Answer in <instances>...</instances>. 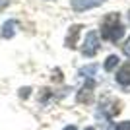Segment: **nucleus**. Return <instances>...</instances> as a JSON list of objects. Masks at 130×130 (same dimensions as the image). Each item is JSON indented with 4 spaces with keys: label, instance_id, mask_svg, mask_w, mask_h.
I'll use <instances>...</instances> for the list:
<instances>
[{
    "label": "nucleus",
    "instance_id": "obj_14",
    "mask_svg": "<svg viewBox=\"0 0 130 130\" xmlns=\"http://www.w3.org/2000/svg\"><path fill=\"white\" fill-rule=\"evenodd\" d=\"M86 130H93V128H86Z\"/></svg>",
    "mask_w": 130,
    "mask_h": 130
},
{
    "label": "nucleus",
    "instance_id": "obj_5",
    "mask_svg": "<svg viewBox=\"0 0 130 130\" xmlns=\"http://www.w3.org/2000/svg\"><path fill=\"white\" fill-rule=\"evenodd\" d=\"M80 29H82L80 25H74V27H72V31L68 33V39H66V45H68V47H76V39H78Z\"/></svg>",
    "mask_w": 130,
    "mask_h": 130
},
{
    "label": "nucleus",
    "instance_id": "obj_11",
    "mask_svg": "<svg viewBox=\"0 0 130 130\" xmlns=\"http://www.w3.org/2000/svg\"><path fill=\"white\" fill-rule=\"evenodd\" d=\"M8 4H10V0H0V10H4Z\"/></svg>",
    "mask_w": 130,
    "mask_h": 130
},
{
    "label": "nucleus",
    "instance_id": "obj_2",
    "mask_svg": "<svg viewBox=\"0 0 130 130\" xmlns=\"http://www.w3.org/2000/svg\"><path fill=\"white\" fill-rule=\"evenodd\" d=\"M99 51V35L95 31H89L86 37V47H84V54L86 56H93Z\"/></svg>",
    "mask_w": 130,
    "mask_h": 130
},
{
    "label": "nucleus",
    "instance_id": "obj_8",
    "mask_svg": "<svg viewBox=\"0 0 130 130\" xmlns=\"http://www.w3.org/2000/svg\"><path fill=\"white\" fill-rule=\"evenodd\" d=\"M117 64H119V58H117V56H109V58H107V64H105V70H113Z\"/></svg>",
    "mask_w": 130,
    "mask_h": 130
},
{
    "label": "nucleus",
    "instance_id": "obj_10",
    "mask_svg": "<svg viewBox=\"0 0 130 130\" xmlns=\"http://www.w3.org/2000/svg\"><path fill=\"white\" fill-rule=\"evenodd\" d=\"M122 51H124V54H126V56H128V58H130V39H128V41H126V45H124V47H122Z\"/></svg>",
    "mask_w": 130,
    "mask_h": 130
},
{
    "label": "nucleus",
    "instance_id": "obj_3",
    "mask_svg": "<svg viewBox=\"0 0 130 130\" xmlns=\"http://www.w3.org/2000/svg\"><path fill=\"white\" fill-rule=\"evenodd\" d=\"M101 2H103V0H72V8L82 12V10H87V8H95V6H99Z\"/></svg>",
    "mask_w": 130,
    "mask_h": 130
},
{
    "label": "nucleus",
    "instance_id": "obj_9",
    "mask_svg": "<svg viewBox=\"0 0 130 130\" xmlns=\"http://www.w3.org/2000/svg\"><path fill=\"white\" fill-rule=\"evenodd\" d=\"M117 130H130V122H120L117 126Z\"/></svg>",
    "mask_w": 130,
    "mask_h": 130
},
{
    "label": "nucleus",
    "instance_id": "obj_1",
    "mask_svg": "<svg viewBox=\"0 0 130 130\" xmlns=\"http://www.w3.org/2000/svg\"><path fill=\"white\" fill-rule=\"evenodd\" d=\"M124 35V27L120 25L119 14H109L103 20V27H101V37L111 43H119V39Z\"/></svg>",
    "mask_w": 130,
    "mask_h": 130
},
{
    "label": "nucleus",
    "instance_id": "obj_7",
    "mask_svg": "<svg viewBox=\"0 0 130 130\" xmlns=\"http://www.w3.org/2000/svg\"><path fill=\"white\" fill-rule=\"evenodd\" d=\"M91 97H93L91 87H86V89H82V93H80V101H82V103H89V101H91Z\"/></svg>",
    "mask_w": 130,
    "mask_h": 130
},
{
    "label": "nucleus",
    "instance_id": "obj_4",
    "mask_svg": "<svg viewBox=\"0 0 130 130\" xmlns=\"http://www.w3.org/2000/svg\"><path fill=\"white\" fill-rule=\"evenodd\" d=\"M117 80H119V84H124V86H126V84H130V64H124L119 70Z\"/></svg>",
    "mask_w": 130,
    "mask_h": 130
},
{
    "label": "nucleus",
    "instance_id": "obj_12",
    "mask_svg": "<svg viewBox=\"0 0 130 130\" xmlns=\"http://www.w3.org/2000/svg\"><path fill=\"white\" fill-rule=\"evenodd\" d=\"M27 95H29V89H27V87H25V89H22V97H27Z\"/></svg>",
    "mask_w": 130,
    "mask_h": 130
},
{
    "label": "nucleus",
    "instance_id": "obj_6",
    "mask_svg": "<svg viewBox=\"0 0 130 130\" xmlns=\"http://www.w3.org/2000/svg\"><path fill=\"white\" fill-rule=\"evenodd\" d=\"M14 33H16V22H14V20H12V22H6L4 27H2V37L8 39V37H12Z\"/></svg>",
    "mask_w": 130,
    "mask_h": 130
},
{
    "label": "nucleus",
    "instance_id": "obj_13",
    "mask_svg": "<svg viewBox=\"0 0 130 130\" xmlns=\"http://www.w3.org/2000/svg\"><path fill=\"white\" fill-rule=\"evenodd\" d=\"M64 130H78V128H76V126H66Z\"/></svg>",
    "mask_w": 130,
    "mask_h": 130
}]
</instances>
